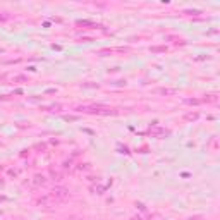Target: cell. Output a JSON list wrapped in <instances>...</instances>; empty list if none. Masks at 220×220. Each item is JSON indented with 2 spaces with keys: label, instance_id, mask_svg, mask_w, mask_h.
I'll list each match as a JSON object with an SVG mask.
<instances>
[{
  "label": "cell",
  "instance_id": "obj_7",
  "mask_svg": "<svg viewBox=\"0 0 220 220\" xmlns=\"http://www.w3.org/2000/svg\"><path fill=\"white\" fill-rule=\"evenodd\" d=\"M14 79H16V81H24V77H22V76H16Z\"/></svg>",
  "mask_w": 220,
  "mask_h": 220
},
{
  "label": "cell",
  "instance_id": "obj_3",
  "mask_svg": "<svg viewBox=\"0 0 220 220\" xmlns=\"http://www.w3.org/2000/svg\"><path fill=\"white\" fill-rule=\"evenodd\" d=\"M45 182H47L45 176H34V179H33V184H34V186H43Z\"/></svg>",
  "mask_w": 220,
  "mask_h": 220
},
{
  "label": "cell",
  "instance_id": "obj_4",
  "mask_svg": "<svg viewBox=\"0 0 220 220\" xmlns=\"http://www.w3.org/2000/svg\"><path fill=\"white\" fill-rule=\"evenodd\" d=\"M155 93H158V95H174L176 90H170V88H160V90H155Z\"/></svg>",
  "mask_w": 220,
  "mask_h": 220
},
{
  "label": "cell",
  "instance_id": "obj_1",
  "mask_svg": "<svg viewBox=\"0 0 220 220\" xmlns=\"http://www.w3.org/2000/svg\"><path fill=\"white\" fill-rule=\"evenodd\" d=\"M50 196L57 201V203H60V201H64V199L69 198V189L65 188H55L52 193H50Z\"/></svg>",
  "mask_w": 220,
  "mask_h": 220
},
{
  "label": "cell",
  "instance_id": "obj_8",
  "mask_svg": "<svg viewBox=\"0 0 220 220\" xmlns=\"http://www.w3.org/2000/svg\"><path fill=\"white\" fill-rule=\"evenodd\" d=\"M131 220H143L141 217H134V218H131Z\"/></svg>",
  "mask_w": 220,
  "mask_h": 220
},
{
  "label": "cell",
  "instance_id": "obj_6",
  "mask_svg": "<svg viewBox=\"0 0 220 220\" xmlns=\"http://www.w3.org/2000/svg\"><path fill=\"white\" fill-rule=\"evenodd\" d=\"M196 117H198L196 113H189V115H188V119H196Z\"/></svg>",
  "mask_w": 220,
  "mask_h": 220
},
{
  "label": "cell",
  "instance_id": "obj_2",
  "mask_svg": "<svg viewBox=\"0 0 220 220\" xmlns=\"http://www.w3.org/2000/svg\"><path fill=\"white\" fill-rule=\"evenodd\" d=\"M83 110L84 112H91V113H113L112 108H105V107H86Z\"/></svg>",
  "mask_w": 220,
  "mask_h": 220
},
{
  "label": "cell",
  "instance_id": "obj_5",
  "mask_svg": "<svg viewBox=\"0 0 220 220\" xmlns=\"http://www.w3.org/2000/svg\"><path fill=\"white\" fill-rule=\"evenodd\" d=\"M52 176H54V179H55V181H60V179H62V176H60L59 172H54Z\"/></svg>",
  "mask_w": 220,
  "mask_h": 220
}]
</instances>
